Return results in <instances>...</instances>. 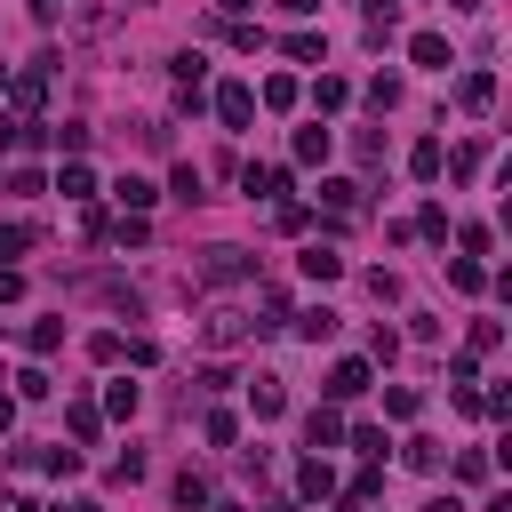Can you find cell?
Masks as SVG:
<instances>
[{"label": "cell", "mask_w": 512, "mask_h": 512, "mask_svg": "<svg viewBox=\"0 0 512 512\" xmlns=\"http://www.w3.org/2000/svg\"><path fill=\"white\" fill-rule=\"evenodd\" d=\"M64 512H96V504H64Z\"/></svg>", "instance_id": "54"}, {"label": "cell", "mask_w": 512, "mask_h": 512, "mask_svg": "<svg viewBox=\"0 0 512 512\" xmlns=\"http://www.w3.org/2000/svg\"><path fill=\"white\" fill-rule=\"evenodd\" d=\"M440 160H448V152H440V136H424V144L408 152V176H416V184H432V176H440Z\"/></svg>", "instance_id": "17"}, {"label": "cell", "mask_w": 512, "mask_h": 512, "mask_svg": "<svg viewBox=\"0 0 512 512\" xmlns=\"http://www.w3.org/2000/svg\"><path fill=\"white\" fill-rule=\"evenodd\" d=\"M200 432H208V448H232V440H240V416H232V408H208Z\"/></svg>", "instance_id": "24"}, {"label": "cell", "mask_w": 512, "mask_h": 512, "mask_svg": "<svg viewBox=\"0 0 512 512\" xmlns=\"http://www.w3.org/2000/svg\"><path fill=\"white\" fill-rule=\"evenodd\" d=\"M376 496H384V464H376V456H368V464H360V472H352V504H376Z\"/></svg>", "instance_id": "26"}, {"label": "cell", "mask_w": 512, "mask_h": 512, "mask_svg": "<svg viewBox=\"0 0 512 512\" xmlns=\"http://www.w3.org/2000/svg\"><path fill=\"white\" fill-rule=\"evenodd\" d=\"M208 512H248V504H208Z\"/></svg>", "instance_id": "52"}, {"label": "cell", "mask_w": 512, "mask_h": 512, "mask_svg": "<svg viewBox=\"0 0 512 512\" xmlns=\"http://www.w3.org/2000/svg\"><path fill=\"white\" fill-rule=\"evenodd\" d=\"M456 240H464V256H488V248H496V232H488V224H464Z\"/></svg>", "instance_id": "42"}, {"label": "cell", "mask_w": 512, "mask_h": 512, "mask_svg": "<svg viewBox=\"0 0 512 512\" xmlns=\"http://www.w3.org/2000/svg\"><path fill=\"white\" fill-rule=\"evenodd\" d=\"M448 288H456V296H480V288H488L480 256H456V264H448Z\"/></svg>", "instance_id": "19"}, {"label": "cell", "mask_w": 512, "mask_h": 512, "mask_svg": "<svg viewBox=\"0 0 512 512\" xmlns=\"http://www.w3.org/2000/svg\"><path fill=\"white\" fill-rule=\"evenodd\" d=\"M48 72H56V56H40V64H24V72L8 64V88H0V96H8V112H16V120H32V112L48 104Z\"/></svg>", "instance_id": "2"}, {"label": "cell", "mask_w": 512, "mask_h": 512, "mask_svg": "<svg viewBox=\"0 0 512 512\" xmlns=\"http://www.w3.org/2000/svg\"><path fill=\"white\" fill-rule=\"evenodd\" d=\"M424 512H464V496H432V504H424Z\"/></svg>", "instance_id": "46"}, {"label": "cell", "mask_w": 512, "mask_h": 512, "mask_svg": "<svg viewBox=\"0 0 512 512\" xmlns=\"http://www.w3.org/2000/svg\"><path fill=\"white\" fill-rule=\"evenodd\" d=\"M64 424H72V440H96V432H104V408H96V400H72Z\"/></svg>", "instance_id": "20"}, {"label": "cell", "mask_w": 512, "mask_h": 512, "mask_svg": "<svg viewBox=\"0 0 512 512\" xmlns=\"http://www.w3.org/2000/svg\"><path fill=\"white\" fill-rule=\"evenodd\" d=\"M256 96H264V112H288V104H296V80H288V72H272Z\"/></svg>", "instance_id": "27"}, {"label": "cell", "mask_w": 512, "mask_h": 512, "mask_svg": "<svg viewBox=\"0 0 512 512\" xmlns=\"http://www.w3.org/2000/svg\"><path fill=\"white\" fill-rule=\"evenodd\" d=\"M320 200H328V216H360V184H352V176H328Z\"/></svg>", "instance_id": "13"}, {"label": "cell", "mask_w": 512, "mask_h": 512, "mask_svg": "<svg viewBox=\"0 0 512 512\" xmlns=\"http://www.w3.org/2000/svg\"><path fill=\"white\" fill-rule=\"evenodd\" d=\"M32 248V224H0V264H16Z\"/></svg>", "instance_id": "35"}, {"label": "cell", "mask_w": 512, "mask_h": 512, "mask_svg": "<svg viewBox=\"0 0 512 512\" xmlns=\"http://www.w3.org/2000/svg\"><path fill=\"white\" fill-rule=\"evenodd\" d=\"M400 464H408V472H440L448 456H440V440H408V448H400Z\"/></svg>", "instance_id": "25"}, {"label": "cell", "mask_w": 512, "mask_h": 512, "mask_svg": "<svg viewBox=\"0 0 512 512\" xmlns=\"http://www.w3.org/2000/svg\"><path fill=\"white\" fill-rule=\"evenodd\" d=\"M136 400H144V392H136L128 376H112V384H104V416H136Z\"/></svg>", "instance_id": "23"}, {"label": "cell", "mask_w": 512, "mask_h": 512, "mask_svg": "<svg viewBox=\"0 0 512 512\" xmlns=\"http://www.w3.org/2000/svg\"><path fill=\"white\" fill-rule=\"evenodd\" d=\"M48 144H56V152H72V160H80V152H88V128H80V120H64V128H48Z\"/></svg>", "instance_id": "31"}, {"label": "cell", "mask_w": 512, "mask_h": 512, "mask_svg": "<svg viewBox=\"0 0 512 512\" xmlns=\"http://www.w3.org/2000/svg\"><path fill=\"white\" fill-rule=\"evenodd\" d=\"M504 344V320H472V336H464V352H496Z\"/></svg>", "instance_id": "33"}, {"label": "cell", "mask_w": 512, "mask_h": 512, "mask_svg": "<svg viewBox=\"0 0 512 512\" xmlns=\"http://www.w3.org/2000/svg\"><path fill=\"white\" fill-rule=\"evenodd\" d=\"M288 328H296L304 344H328V336H336V312H328V304H312V312H296Z\"/></svg>", "instance_id": "14"}, {"label": "cell", "mask_w": 512, "mask_h": 512, "mask_svg": "<svg viewBox=\"0 0 512 512\" xmlns=\"http://www.w3.org/2000/svg\"><path fill=\"white\" fill-rule=\"evenodd\" d=\"M8 424H16V392H0V432H8Z\"/></svg>", "instance_id": "45"}, {"label": "cell", "mask_w": 512, "mask_h": 512, "mask_svg": "<svg viewBox=\"0 0 512 512\" xmlns=\"http://www.w3.org/2000/svg\"><path fill=\"white\" fill-rule=\"evenodd\" d=\"M392 32H400V8H392V0H384V8H368V40H376V48H384V40H392Z\"/></svg>", "instance_id": "30"}, {"label": "cell", "mask_w": 512, "mask_h": 512, "mask_svg": "<svg viewBox=\"0 0 512 512\" xmlns=\"http://www.w3.org/2000/svg\"><path fill=\"white\" fill-rule=\"evenodd\" d=\"M168 80H176V104H184V112H200V96H208V56H200V48L168 56Z\"/></svg>", "instance_id": "3"}, {"label": "cell", "mask_w": 512, "mask_h": 512, "mask_svg": "<svg viewBox=\"0 0 512 512\" xmlns=\"http://www.w3.org/2000/svg\"><path fill=\"white\" fill-rule=\"evenodd\" d=\"M312 104H320V112H344V104H352V88H344L336 72H320V80H312Z\"/></svg>", "instance_id": "21"}, {"label": "cell", "mask_w": 512, "mask_h": 512, "mask_svg": "<svg viewBox=\"0 0 512 512\" xmlns=\"http://www.w3.org/2000/svg\"><path fill=\"white\" fill-rule=\"evenodd\" d=\"M248 8H256V0H216V16H248Z\"/></svg>", "instance_id": "48"}, {"label": "cell", "mask_w": 512, "mask_h": 512, "mask_svg": "<svg viewBox=\"0 0 512 512\" xmlns=\"http://www.w3.org/2000/svg\"><path fill=\"white\" fill-rule=\"evenodd\" d=\"M456 104H464V112H488V104H496V72H464V80H456Z\"/></svg>", "instance_id": "11"}, {"label": "cell", "mask_w": 512, "mask_h": 512, "mask_svg": "<svg viewBox=\"0 0 512 512\" xmlns=\"http://www.w3.org/2000/svg\"><path fill=\"white\" fill-rule=\"evenodd\" d=\"M16 464H40V472H56V480H72V472H80V448H64V440H48V448H16Z\"/></svg>", "instance_id": "5"}, {"label": "cell", "mask_w": 512, "mask_h": 512, "mask_svg": "<svg viewBox=\"0 0 512 512\" xmlns=\"http://www.w3.org/2000/svg\"><path fill=\"white\" fill-rule=\"evenodd\" d=\"M24 344H32V352H40V360H48V352H56V344H64V320H32V328H24Z\"/></svg>", "instance_id": "29"}, {"label": "cell", "mask_w": 512, "mask_h": 512, "mask_svg": "<svg viewBox=\"0 0 512 512\" xmlns=\"http://www.w3.org/2000/svg\"><path fill=\"white\" fill-rule=\"evenodd\" d=\"M216 120H224V128H248V120H256V88H248V80H224V88H216Z\"/></svg>", "instance_id": "4"}, {"label": "cell", "mask_w": 512, "mask_h": 512, "mask_svg": "<svg viewBox=\"0 0 512 512\" xmlns=\"http://www.w3.org/2000/svg\"><path fill=\"white\" fill-rule=\"evenodd\" d=\"M248 408H256V416H280V408H288V384H280V376H256V384H248Z\"/></svg>", "instance_id": "15"}, {"label": "cell", "mask_w": 512, "mask_h": 512, "mask_svg": "<svg viewBox=\"0 0 512 512\" xmlns=\"http://www.w3.org/2000/svg\"><path fill=\"white\" fill-rule=\"evenodd\" d=\"M288 56L296 64H320V32H288Z\"/></svg>", "instance_id": "40"}, {"label": "cell", "mask_w": 512, "mask_h": 512, "mask_svg": "<svg viewBox=\"0 0 512 512\" xmlns=\"http://www.w3.org/2000/svg\"><path fill=\"white\" fill-rule=\"evenodd\" d=\"M456 480H464V488H480V480H488V456H480V448H464V456H456Z\"/></svg>", "instance_id": "39"}, {"label": "cell", "mask_w": 512, "mask_h": 512, "mask_svg": "<svg viewBox=\"0 0 512 512\" xmlns=\"http://www.w3.org/2000/svg\"><path fill=\"white\" fill-rule=\"evenodd\" d=\"M192 328H200V344H208V352H232V344H248V336H256V304H240V296H208Z\"/></svg>", "instance_id": "1"}, {"label": "cell", "mask_w": 512, "mask_h": 512, "mask_svg": "<svg viewBox=\"0 0 512 512\" xmlns=\"http://www.w3.org/2000/svg\"><path fill=\"white\" fill-rule=\"evenodd\" d=\"M448 8H480V0H448Z\"/></svg>", "instance_id": "53"}, {"label": "cell", "mask_w": 512, "mask_h": 512, "mask_svg": "<svg viewBox=\"0 0 512 512\" xmlns=\"http://www.w3.org/2000/svg\"><path fill=\"white\" fill-rule=\"evenodd\" d=\"M368 392V360H336L328 368V400H360Z\"/></svg>", "instance_id": "10"}, {"label": "cell", "mask_w": 512, "mask_h": 512, "mask_svg": "<svg viewBox=\"0 0 512 512\" xmlns=\"http://www.w3.org/2000/svg\"><path fill=\"white\" fill-rule=\"evenodd\" d=\"M480 512H512V496H504V488H496V496H488V504H480Z\"/></svg>", "instance_id": "50"}, {"label": "cell", "mask_w": 512, "mask_h": 512, "mask_svg": "<svg viewBox=\"0 0 512 512\" xmlns=\"http://www.w3.org/2000/svg\"><path fill=\"white\" fill-rule=\"evenodd\" d=\"M48 392H56V384H48L40 368H24V376H16V400H48Z\"/></svg>", "instance_id": "43"}, {"label": "cell", "mask_w": 512, "mask_h": 512, "mask_svg": "<svg viewBox=\"0 0 512 512\" xmlns=\"http://www.w3.org/2000/svg\"><path fill=\"white\" fill-rule=\"evenodd\" d=\"M112 480H120V488L144 480V448H120V456H112Z\"/></svg>", "instance_id": "38"}, {"label": "cell", "mask_w": 512, "mask_h": 512, "mask_svg": "<svg viewBox=\"0 0 512 512\" xmlns=\"http://www.w3.org/2000/svg\"><path fill=\"white\" fill-rule=\"evenodd\" d=\"M312 8H320V0H280V16H312Z\"/></svg>", "instance_id": "47"}, {"label": "cell", "mask_w": 512, "mask_h": 512, "mask_svg": "<svg viewBox=\"0 0 512 512\" xmlns=\"http://www.w3.org/2000/svg\"><path fill=\"white\" fill-rule=\"evenodd\" d=\"M416 232H424V240H448V208H440V200H424V216H416Z\"/></svg>", "instance_id": "37"}, {"label": "cell", "mask_w": 512, "mask_h": 512, "mask_svg": "<svg viewBox=\"0 0 512 512\" xmlns=\"http://www.w3.org/2000/svg\"><path fill=\"white\" fill-rule=\"evenodd\" d=\"M176 504L200 512V504H208V480H200V472H176Z\"/></svg>", "instance_id": "34"}, {"label": "cell", "mask_w": 512, "mask_h": 512, "mask_svg": "<svg viewBox=\"0 0 512 512\" xmlns=\"http://www.w3.org/2000/svg\"><path fill=\"white\" fill-rule=\"evenodd\" d=\"M368 104H376V112H392V104H400V80H392V72H376V80H368Z\"/></svg>", "instance_id": "36"}, {"label": "cell", "mask_w": 512, "mask_h": 512, "mask_svg": "<svg viewBox=\"0 0 512 512\" xmlns=\"http://www.w3.org/2000/svg\"><path fill=\"white\" fill-rule=\"evenodd\" d=\"M296 272H304V280H320V288H328V280H336V272H344V256H336V248H320V240H312V248H304V256H296Z\"/></svg>", "instance_id": "12"}, {"label": "cell", "mask_w": 512, "mask_h": 512, "mask_svg": "<svg viewBox=\"0 0 512 512\" xmlns=\"http://www.w3.org/2000/svg\"><path fill=\"white\" fill-rule=\"evenodd\" d=\"M16 296H24V272H16V264H0V304H16Z\"/></svg>", "instance_id": "44"}, {"label": "cell", "mask_w": 512, "mask_h": 512, "mask_svg": "<svg viewBox=\"0 0 512 512\" xmlns=\"http://www.w3.org/2000/svg\"><path fill=\"white\" fill-rule=\"evenodd\" d=\"M56 192H64V200H88V192H96V176H88L80 160H64V168H56Z\"/></svg>", "instance_id": "22"}, {"label": "cell", "mask_w": 512, "mask_h": 512, "mask_svg": "<svg viewBox=\"0 0 512 512\" xmlns=\"http://www.w3.org/2000/svg\"><path fill=\"white\" fill-rule=\"evenodd\" d=\"M208 280H248V248H208Z\"/></svg>", "instance_id": "18"}, {"label": "cell", "mask_w": 512, "mask_h": 512, "mask_svg": "<svg viewBox=\"0 0 512 512\" xmlns=\"http://www.w3.org/2000/svg\"><path fill=\"white\" fill-rule=\"evenodd\" d=\"M240 184H248V200H288V168H240Z\"/></svg>", "instance_id": "8"}, {"label": "cell", "mask_w": 512, "mask_h": 512, "mask_svg": "<svg viewBox=\"0 0 512 512\" xmlns=\"http://www.w3.org/2000/svg\"><path fill=\"white\" fill-rule=\"evenodd\" d=\"M296 496H304V504L336 496V472H328V456H304V464H296Z\"/></svg>", "instance_id": "7"}, {"label": "cell", "mask_w": 512, "mask_h": 512, "mask_svg": "<svg viewBox=\"0 0 512 512\" xmlns=\"http://www.w3.org/2000/svg\"><path fill=\"white\" fill-rule=\"evenodd\" d=\"M168 192H176V200H200V168H192V160H184V168H176V176H168Z\"/></svg>", "instance_id": "41"}, {"label": "cell", "mask_w": 512, "mask_h": 512, "mask_svg": "<svg viewBox=\"0 0 512 512\" xmlns=\"http://www.w3.org/2000/svg\"><path fill=\"white\" fill-rule=\"evenodd\" d=\"M8 512H40V504H32V496H16V504H8Z\"/></svg>", "instance_id": "51"}, {"label": "cell", "mask_w": 512, "mask_h": 512, "mask_svg": "<svg viewBox=\"0 0 512 512\" xmlns=\"http://www.w3.org/2000/svg\"><path fill=\"white\" fill-rule=\"evenodd\" d=\"M408 56H416L424 72H448V40H440V32H416V40H408Z\"/></svg>", "instance_id": "16"}, {"label": "cell", "mask_w": 512, "mask_h": 512, "mask_svg": "<svg viewBox=\"0 0 512 512\" xmlns=\"http://www.w3.org/2000/svg\"><path fill=\"white\" fill-rule=\"evenodd\" d=\"M24 8H32V16H40V24H56V0H24Z\"/></svg>", "instance_id": "49"}, {"label": "cell", "mask_w": 512, "mask_h": 512, "mask_svg": "<svg viewBox=\"0 0 512 512\" xmlns=\"http://www.w3.org/2000/svg\"><path fill=\"white\" fill-rule=\"evenodd\" d=\"M328 144H336L328 128H296V160H304V168H312V160H328Z\"/></svg>", "instance_id": "28"}, {"label": "cell", "mask_w": 512, "mask_h": 512, "mask_svg": "<svg viewBox=\"0 0 512 512\" xmlns=\"http://www.w3.org/2000/svg\"><path fill=\"white\" fill-rule=\"evenodd\" d=\"M112 200H120V216H144V208L160 200V184H152V176H120V184H112Z\"/></svg>", "instance_id": "9"}, {"label": "cell", "mask_w": 512, "mask_h": 512, "mask_svg": "<svg viewBox=\"0 0 512 512\" xmlns=\"http://www.w3.org/2000/svg\"><path fill=\"white\" fill-rule=\"evenodd\" d=\"M104 240H120V248H144V240H152V224H144V216H120Z\"/></svg>", "instance_id": "32"}, {"label": "cell", "mask_w": 512, "mask_h": 512, "mask_svg": "<svg viewBox=\"0 0 512 512\" xmlns=\"http://www.w3.org/2000/svg\"><path fill=\"white\" fill-rule=\"evenodd\" d=\"M336 440H344V416H336V400H328V408H312V416H304V448H320V456H328Z\"/></svg>", "instance_id": "6"}]
</instances>
